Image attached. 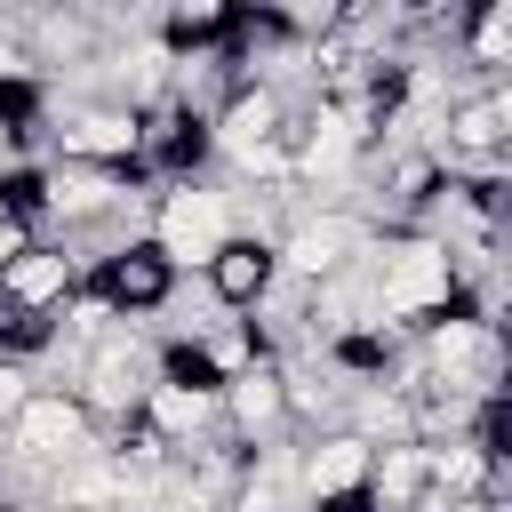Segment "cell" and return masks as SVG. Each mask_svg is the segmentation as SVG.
Segmentation results:
<instances>
[{"instance_id":"cell-2","label":"cell","mask_w":512,"mask_h":512,"mask_svg":"<svg viewBox=\"0 0 512 512\" xmlns=\"http://www.w3.org/2000/svg\"><path fill=\"white\" fill-rule=\"evenodd\" d=\"M80 288V256L64 240H32L24 256L0 264V312L8 320H56V304Z\"/></svg>"},{"instance_id":"cell-4","label":"cell","mask_w":512,"mask_h":512,"mask_svg":"<svg viewBox=\"0 0 512 512\" xmlns=\"http://www.w3.org/2000/svg\"><path fill=\"white\" fill-rule=\"evenodd\" d=\"M208 280V296H216V312H232V320H248L264 296H272V280H280V264H272V248L264 240H224V256L200 272Z\"/></svg>"},{"instance_id":"cell-3","label":"cell","mask_w":512,"mask_h":512,"mask_svg":"<svg viewBox=\"0 0 512 512\" xmlns=\"http://www.w3.org/2000/svg\"><path fill=\"white\" fill-rule=\"evenodd\" d=\"M368 440H352L344 424H328L312 448H296V504L304 512H320V504H344V496H360L368 488Z\"/></svg>"},{"instance_id":"cell-1","label":"cell","mask_w":512,"mask_h":512,"mask_svg":"<svg viewBox=\"0 0 512 512\" xmlns=\"http://www.w3.org/2000/svg\"><path fill=\"white\" fill-rule=\"evenodd\" d=\"M144 240H152V256L184 280H200L216 256H224V240H232V200H224V184H200V176H176V184H160V200L144 208Z\"/></svg>"}]
</instances>
